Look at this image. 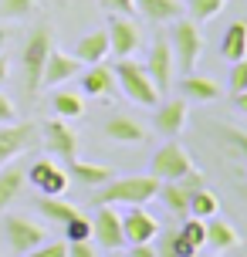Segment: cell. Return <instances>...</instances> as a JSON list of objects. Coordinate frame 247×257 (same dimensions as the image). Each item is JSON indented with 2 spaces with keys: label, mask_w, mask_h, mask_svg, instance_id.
Listing matches in <instances>:
<instances>
[{
  "label": "cell",
  "mask_w": 247,
  "mask_h": 257,
  "mask_svg": "<svg viewBox=\"0 0 247 257\" xmlns=\"http://www.w3.org/2000/svg\"><path fill=\"white\" fill-rule=\"evenodd\" d=\"M51 108L58 118H78L85 112V98H81V91H58L51 98Z\"/></svg>",
  "instance_id": "27"
},
{
  "label": "cell",
  "mask_w": 247,
  "mask_h": 257,
  "mask_svg": "<svg viewBox=\"0 0 247 257\" xmlns=\"http://www.w3.org/2000/svg\"><path fill=\"white\" fill-rule=\"evenodd\" d=\"M220 58L223 61H240V58H247V24L244 21H234V24L223 31Z\"/></svg>",
  "instance_id": "22"
},
{
  "label": "cell",
  "mask_w": 247,
  "mask_h": 257,
  "mask_svg": "<svg viewBox=\"0 0 247 257\" xmlns=\"http://www.w3.org/2000/svg\"><path fill=\"white\" fill-rule=\"evenodd\" d=\"M156 257H180L176 254V237H173V233H163V240H159V247H156Z\"/></svg>",
  "instance_id": "38"
},
{
  "label": "cell",
  "mask_w": 247,
  "mask_h": 257,
  "mask_svg": "<svg viewBox=\"0 0 247 257\" xmlns=\"http://www.w3.org/2000/svg\"><path fill=\"white\" fill-rule=\"evenodd\" d=\"M91 240L105 250H118L126 244V233H122V217H118L112 206H98V213L91 217Z\"/></svg>",
  "instance_id": "10"
},
{
  "label": "cell",
  "mask_w": 247,
  "mask_h": 257,
  "mask_svg": "<svg viewBox=\"0 0 247 257\" xmlns=\"http://www.w3.org/2000/svg\"><path fill=\"white\" fill-rule=\"evenodd\" d=\"M173 237H176V254L180 257H193L200 247H207V220L186 217V223H183Z\"/></svg>",
  "instance_id": "16"
},
{
  "label": "cell",
  "mask_w": 247,
  "mask_h": 257,
  "mask_svg": "<svg viewBox=\"0 0 247 257\" xmlns=\"http://www.w3.org/2000/svg\"><path fill=\"white\" fill-rule=\"evenodd\" d=\"M190 169H193V159L186 156V149H183L176 139H166L156 153H153V159H149V176H156L159 183L180 180Z\"/></svg>",
  "instance_id": "4"
},
{
  "label": "cell",
  "mask_w": 247,
  "mask_h": 257,
  "mask_svg": "<svg viewBox=\"0 0 247 257\" xmlns=\"http://www.w3.org/2000/svg\"><path fill=\"white\" fill-rule=\"evenodd\" d=\"M68 176H75L78 183L85 186H105V183L115 176V169L112 166H102V163H81V159H71V166H68Z\"/></svg>",
  "instance_id": "20"
},
{
  "label": "cell",
  "mask_w": 247,
  "mask_h": 257,
  "mask_svg": "<svg viewBox=\"0 0 247 257\" xmlns=\"http://www.w3.org/2000/svg\"><path fill=\"white\" fill-rule=\"evenodd\" d=\"M81 95H98V98L115 95V71L105 61L88 64V71L81 75Z\"/></svg>",
  "instance_id": "17"
},
{
  "label": "cell",
  "mask_w": 247,
  "mask_h": 257,
  "mask_svg": "<svg viewBox=\"0 0 247 257\" xmlns=\"http://www.w3.org/2000/svg\"><path fill=\"white\" fill-rule=\"evenodd\" d=\"M126 257H156V247H153V240H146V244H132Z\"/></svg>",
  "instance_id": "40"
},
{
  "label": "cell",
  "mask_w": 247,
  "mask_h": 257,
  "mask_svg": "<svg viewBox=\"0 0 247 257\" xmlns=\"http://www.w3.org/2000/svg\"><path fill=\"white\" fill-rule=\"evenodd\" d=\"M102 7L108 14H132L136 11V0H102Z\"/></svg>",
  "instance_id": "37"
},
{
  "label": "cell",
  "mask_w": 247,
  "mask_h": 257,
  "mask_svg": "<svg viewBox=\"0 0 247 257\" xmlns=\"http://www.w3.org/2000/svg\"><path fill=\"white\" fill-rule=\"evenodd\" d=\"M68 257H98L91 240H68Z\"/></svg>",
  "instance_id": "36"
},
{
  "label": "cell",
  "mask_w": 247,
  "mask_h": 257,
  "mask_svg": "<svg viewBox=\"0 0 247 257\" xmlns=\"http://www.w3.org/2000/svg\"><path fill=\"white\" fill-rule=\"evenodd\" d=\"M41 213L48 220H54V223H65V220H71L75 213H78V206L75 203H65L61 196H41Z\"/></svg>",
  "instance_id": "29"
},
{
  "label": "cell",
  "mask_w": 247,
  "mask_h": 257,
  "mask_svg": "<svg viewBox=\"0 0 247 257\" xmlns=\"http://www.w3.org/2000/svg\"><path fill=\"white\" fill-rule=\"evenodd\" d=\"M234 68H230V78H227V88H230V95H237V91L247 88V58H240V61H230Z\"/></svg>",
  "instance_id": "33"
},
{
  "label": "cell",
  "mask_w": 247,
  "mask_h": 257,
  "mask_svg": "<svg viewBox=\"0 0 247 257\" xmlns=\"http://www.w3.org/2000/svg\"><path fill=\"white\" fill-rule=\"evenodd\" d=\"M4 41H7V34H4V31H0V48H4Z\"/></svg>",
  "instance_id": "45"
},
{
  "label": "cell",
  "mask_w": 247,
  "mask_h": 257,
  "mask_svg": "<svg viewBox=\"0 0 247 257\" xmlns=\"http://www.w3.org/2000/svg\"><path fill=\"white\" fill-rule=\"evenodd\" d=\"M61 230H65L68 240H91V220L85 213H75L71 220L61 223Z\"/></svg>",
  "instance_id": "32"
},
{
  "label": "cell",
  "mask_w": 247,
  "mask_h": 257,
  "mask_svg": "<svg viewBox=\"0 0 247 257\" xmlns=\"http://www.w3.org/2000/svg\"><path fill=\"white\" fill-rule=\"evenodd\" d=\"M4 237H7V244L17 257L27 254V250H34L38 244H44V227L34 223L31 217H21V213H11V217L4 220Z\"/></svg>",
  "instance_id": "6"
},
{
  "label": "cell",
  "mask_w": 247,
  "mask_h": 257,
  "mask_svg": "<svg viewBox=\"0 0 247 257\" xmlns=\"http://www.w3.org/2000/svg\"><path fill=\"white\" fill-rule=\"evenodd\" d=\"M180 183H183V186H186L190 193H193V190H200V186H203V176H200L196 169H190L186 176H180Z\"/></svg>",
  "instance_id": "41"
},
{
  "label": "cell",
  "mask_w": 247,
  "mask_h": 257,
  "mask_svg": "<svg viewBox=\"0 0 247 257\" xmlns=\"http://www.w3.org/2000/svg\"><path fill=\"white\" fill-rule=\"evenodd\" d=\"M34 11H38V0H0V17L7 21H24Z\"/></svg>",
  "instance_id": "31"
},
{
  "label": "cell",
  "mask_w": 247,
  "mask_h": 257,
  "mask_svg": "<svg viewBox=\"0 0 247 257\" xmlns=\"http://www.w3.org/2000/svg\"><path fill=\"white\" fill-rule=\"evenodd\" d=\"M136 11L146 14V17L156 21V24H166V21L183 17L186 7H183V0H136Z\"/></svg>",
  "instance_id": "21"
},
{
  "label": "cell",
  "mask_w": 247,
  "mask_h": 257,
  "mask_svg": "<svg viewBox=\"0 0 247 257\" xmlns=\"http://www.w3.org/2000/svg\"><path fill=\"white\" fill-rule=\"evenodd\" d=\"M7 71H11V64H7V58H4V54H0V85H4V81H7Z\"/></svg>",
  "instance_id": "43"
},
{
  "label": "cell",
  "mask_w": 247,
  "mask_h": 257,
  "mask_svg": "<svg viewBox=\"0 0 247 257\" xmlns=\"http://www.w3.org/2000/svg\"><path fill=\"white\" fill-rule=\"evenodd\" d=\"M21 186H24V173H21V169L11 166V163H7V166H0V210H4V206L21 193Z\"/></svg>",
  "instance_id": "28"
},
{
  "label": "cell",
  "mask_w": 247,
  "mask_h": 257,
  "mask_svg": "<svg viewBox=\"0 0 247 257\" xmlns=\"http://www.w3.org/2000/svg\"><path fill=\"white\" fill-rule=\"evenodd\" d=\"M173 48H169V38H156L153 48H149V58H146V71L153 78V85L163 91H169V81H173Z\"/></svg>",
  "instance_id": "11"
},
{
  "label": "cell",
  "mask_w": 247,
  "mask_h": 257,
  "mask_svg": "<svg viewBox=\"0 0 247 257\" xmlns=\"http://www.w3.org/2000/svg\"><path fill=\"white\" fill-rule=\"evenodd\" d=\"M27 180L34 183V190H38L41 196H61V193L68 190L71 176H68V169H61L54 159H38V163L31 166V173H27Z\"/></svg>",
  "instance_id": "9"
},
{
  "label": "cell",
  "mask_w": 247,
  "mask_h": 257,
  "mask_svg": "<svg viewBox=\"0 0 247 257\" xmlns=\"http://www.w3.org/2000/svg\"><path fill=\"white\" fill-rule=\"evenodd\" d=\"M105 257H126V254H118V250H108V254H105Z\"/></svg>",
  "instance_id": "44"
},
{
  "label": "cell",
  "mask_w": 247,
  "mask_h": 257,
  "mask_svg": "<svg viewBox=\"0 0 247 257\" xmlns=\"http://www.w3.org/2000/svg\"><path fill=\"white\" fill-rule=\"evenodd\" d=\"M186 118H190V105H186V98H173V102L156 105L153 125H156V132H163L166 139H176L183 128H186Z\"/></svg>",
  "instance_id": "13"
},
{
  "label": "cell",
  "mask_w": 247,
  "mask_h": 257,
  "mask_svg": "<svg viewBox=\"0 0 247 257\" xmlns=\"http://www.w3.org/2000/svg\"><path fill=\"white\" fill-rule=\"evenodd\" d=\"M234 98H237V108H240V112L247 115V88H244V91H237Z\"/></svg>",
  "instance_id": "42"
},
{
  "label": "cell",
  "mask_w": 247,
  "mask_h": 257,
  "mask_svg": "<svg viewBox=\"0 0 247 257\" xmlns=\"http://www.w3.org/2000/svg\"><path fill=\"white\" fill-rule=\"evenodd\" d=\"M193 257H196V254H193Z\"/></svg>",
  "instance_id": "46"
},
{
  "label": "cell",
  "mask_w": 247,
  "mask_h": 257,
  "mask_svg": "<svg viewBox=\"0 0 247 257\" xmlns=\"http://www.w3.org/2000/svg\"><path fill=\"white\" fill-rule=\"evenodd\" d=\"M85 64L75 58V54H65V51H48V61H44V71H41V85H48V88H58L61 81H71V78L78 75Z\"/></svg>",
  "instance_id": "14"
},
{
  "label": "cell",
  "mask_w": 247,
  "mask_h": 257,
  "mask_svg": "<svg viewBox=\"0 0 247 257\" xmlns=\"http://www.w3.org/2000/svg\"><path fill=\"white\" fill-rule=\"evenodd\" d=\"M180 88H183V95H190V98H196V102H217V98L223 95V88L217 85V81H213V78L193 75V71L183 78Z\"/></svg>",
  "instance_id": "23"
},
{
  "label": "cell",
  "mask_w": 247,
  "mask_h": 257,
  "mask_svg": "<svg viewBox=\"0 0 247 257\" xmlns=\"http://www.w3.org/2000/svg\"><path fill=\"white\" fill-rule=\"evenodd\" d=\"M223 4H227V0H186L183 7H186V14L193 17L196 24H203V21H213V17L223 11Z\"/></svg>",
  "instance_id": "30"
},
{
  "label": "cell",
  "mask_w": 247,
  "mask_h": 257,
  "mask_svg": "<svg viewBox=\"0 0 247 257\" xmlns=\"http://www.w3.org/2000/svg\"><path fill=\"white\" fill-rule=\"evenodd\" d=\"M217 213H220V200H217V193L203 190V186L190 193V213H186V217L210 220V217H217Z\"/></svg>",
  "instance_id": "26"
},
{
  "label": "cell",
  "mask_w": 247,
  "mask_h": 257,
  "mask_svg": "<svg viewBox=\"0 0 247 257\" xmlns=\"http://www.w3.org/2000/svg\"><path fill=\"white\" fill-rule=\"evenodd\" d=\"M21 257H68V244H61V240H54V244H38L34 250H27V254Z\"/></svg>",
  "instance_id": "34"
},
{
  "label": "cell",
  "mask_w": 247,
  "mask_h": 257,
  "mask_svg": "<svg viewBox=\"0 0 247 257\" xmlns=\"http://www.w3.org/2000/svg\"><path fill=\"white\" fill-rule=\"evenodd\" d=\"M44 146L51 149L54 156H61V159H75V153H78V139H75V132L68 128L65 118H54V122H48L44 125Z\"/></svg>",
  "instance_id": "15"
},
{
  "label": "cell",
  "mask_w": 247,
  "mask_h": 257,
  "mask_svg": "<svg viewBox=\"0 0 247 257\" xmlns=\"http://www.w3.org/2000/svg\"><path fill=\"white\" fill-rule=\"evenodd\" d=\"M156 196L169 206V210H173V213H180V217H186V213H190V190H186L180 180L159 183V193H156Z\"/></svg>",
  "instance_id": "24"
},
{
  "label": "cell",
  "mask_w": 247,
  "mask_h": 257,
  "mask_svg": "<svg viewBox=\"0 0 247 257\" xmlns=\"http://www.w3.org/2000/svg\"><path fill=\"white\" fill-rule=\"evenodd\" d=\"M108 54H112V48H108V31H88V34H81L75 41V58L81 64H98Z\"/></svg>",
  "instance_id": "18"
},
{
  "label": "cell",
  "mask_w": 247,
  "mask_h": 257,
  "mask_svg": "<svg viewBox=\"0 0 247 257\" xmlns=\"http://www.w3.org/2000/svg\"><path fill=\"white\" fill-rule=\"evenodd\" d=\"M159 193V180L156 176H112V180L98 186L95 193V200L91 203L98 206H112V203H126V206H139V203H149V200H156Z\"/></svg>",
  "instance_id": "1"
},
{
  "label": "cell",
  "mask_w": 247,
  "mask_h": 257,
  "mask_svg": "<svg viewBox=\"0 0 247 257\" xmlns=\"http://www.w3.org/2000/svg\"><path fill=\"white\" fill-rule=\"evenodd\" d=\"M223 136H227V142L244 156V163H247V132H240V128H223Z\"/></svg>",
  "instance_id": "35"
},
{
  "label": "cell",
  "mask_w": 247,
  "mask_h": 257,
  "mask_svg": "<svg viewBox=\"0 0 247 257\" xmlns=\"http://www.w3.org/2000/svg\"><path fill=\"white\" fill-rule=\"evenodd\" d=\"M207 244L213 247V250H230V247H237V230L227 220L210 217L207 220Z\"/></svg>",
  "instance_id": "25"
},
{
  "label": "cell",
  "mask_w": 247,
  "mask_h": 257,
  "mask_svg": "<svg viewBox=\"0 0 247 257\" xmlns=\"http://www.w3.org/2000/svg\"><path fill=\"white\" fill-rule=\"evenodd\" d=\"M48 51H51V31H48V27H38V31L27 38L24 54H21V61H24V85H27L31 95L41 88V71H44Z\"/></svg>",
  "instance_id": "5"
},
{
  "label": "cell",
  "mask_w": 247,
  "mask_h": 257,
  "mask_svg": "<svg viewBox=\"0 0 247 257\" xmlns=\"http://www.w3.org/2000/svg\"><path fill=\"white\" fill-rule=\"evenodd\" d=\"M34 142V125L31 122H4L0 125V166L14 163L17 156H24Z\"/></svg>",
  "instance_id": "8"
},
{
  "label": "cell",
  "mask_w": 247,
  "mask_h": 257,
  "mask_svg": "<svg viewBox=\"0 0 247 257\" xmlns=\"http://www.w3.org/2000/svg\"><path fill=\"white\" fill-rule=\"evenodd\" d=\"M169 48H173V61L190 75L196 68V61H200V54H203V34H200L196 21L176 17L173 21V34H169Z\"/></svg>",
  "instance_id": "3"
},
{
  "label": "cell",
  "mask_w": 247,
  "mask_h": 257,
  "mask_svg": "<svg viewBox=\"0 0 247 257\" xmlns=\"http://www.w3.org/2000/svg\"><path fill=\"white\" fill-rule=\"evenodd\" d=\"M122 233H126V244H146V240H156L159 237V220L143 210V206H129V213L122 217Z\"/></svg>",
  "instance_id": "12"
},
{
  "label": "cell",
  "mask_w": 247,
  "mask_h": 257,
  "mask_svg": "<svg viewBox=\"0 0 247 257\" xmlns=\"http://www.w3.org/2000/svg\"><path fill=\"white\" fill-rule=\"evenodd\" d=\"M108 31V48L115 51V58H132V54L143 48V27L129 21L126 14H112V24L105 27Z\"/></svg>",
  "instance_id": "7"
},
{
  "label": "cell",
  "mask_w": 247,
  "mask_h": 257,
  "mask_svg": "<svg viewBox=\"0 0 247 257\" xmlns=\"http://www.w3.org/2000/svg\"><path fill=\"white\" fill-rule=\"evenodd\" d=\"M112 71H115L122 91H126L136 105H159V88L153 85V78H149V71H146V64L132 61V58H118Z\"/></svg>",
  "instance_id": "2"
},
{
  "label": "cell",
  "mask_w": 247,
  "mask_h": 257,
  "mask_svg": "<svg viewBox=\"0 0 247 257\" xmlns=\"http://www.w3.org/2000/svg\"><path fill=\"white\" fill-rule=\"evenodd\" d=\"M105 136L112 142H122V146H136V142L146 139V128L139 118H132V115H112L105 122Z\"/></svg>",
  "instance_id": "19"
},
{
  "label": "cell",
  "mask_w": 247,
  "mask_h": 257,
  "mask_svg": "<svg viewBox=\"0 0 247 257\" xmlns=\"http://www.w3.org/2000/svg\"><path fill=\"white\" fill-rule=\"evenodd\" d=\"M14 118H17V108H14V102L0 91V125H4V122H14Z\"/></svg>",
  "instance_id": "39"
}]
</instances>
